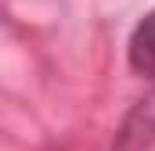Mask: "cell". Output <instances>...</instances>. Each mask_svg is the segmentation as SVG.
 Wrapping results in <instances>:
<instances>
[{
	"mask_svg": "<svg viewBox=\"0 0 155 151\" xmlns=\"http://www.w3.org/2000/svg\"><path fill=\"white\" fill-rule=\"evenodd\" d=\"M130 65L141 76H155V11L130 36Z\"/></svg>",
	"mask_w": 155,
	"mask_h": 151,
	"instance_id": "6da1fadb",
	"label": "cell"
}]
</instances>
